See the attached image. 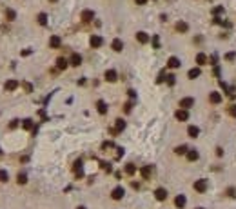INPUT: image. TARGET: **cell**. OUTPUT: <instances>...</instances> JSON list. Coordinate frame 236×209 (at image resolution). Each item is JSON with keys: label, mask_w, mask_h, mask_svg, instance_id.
I'll use <instances>...</instances> for the list:
<instances>
[{"label": "cell", "mask_w": 236, "mask_h": 209, "mask_svg": "<svg viewBox=\"0 0 236 209\" xmlns=\"http://www.w3.org/2000/svg\"><path fill=\"white\" fill-rule=\"evenodd\" d=\"M200 75H202V71H200V67H193V69H191V71H189V73H187V77H189V78H191V80H194V78H198Z\"/></svg>", "instance_id": "obj_18"}, {"label": "cell", "mask_w": 236, "mask_h": 209, "mask_svg": "<svg viewBox=\"0 0 236 209\" xmlns=\"http://www.w3.org/2000/svg\"><path fill=\"white\" fill-rule=\"evenodd\" d=\"M36 20H38L40 26H45V24H47V15H45V13H40V15L36 16Z\"/></svg>", "instance_id": "obj_26"}, {"label": "cell", "mask_w": 236, "mask_h": 209, "mask_svg": "<svg viewBox=\"0 0 236 209\" xmlns=\"http://www.w3.org/2000/svg\"><path fill=\"white\" fill-rule=\"evenodd\" d=\"M185 202H187V200H185L183 195H178V196L174 198V205H176L178 209H183V207H185Z\"/></svg>", "instance_id": "obj_13"}, {"label": "cell", "mask_w": 236, "mask_h": 209, "mask_svg": "<svg viewBox=\"0 0 236 209\" xmlns=\"http://www.w3.org/2000/svg\"><path fill=\"white\" fill-rule=\"evenodd\" d=\"M187 135L191 136V138H198V135H200V129H198L196 126H189V129H187Z\"/></svg>", "instance_id": "obj_16"}, {"label": "cell", "mask_w": 236, "mask_h": 209, "mask_svg": "<svg viewBox=\"0 0 236 209\" xmlns=\"http://www.w3.org/2000/svg\"><path fill=\"white\" fill-rule=\"evenodd\" d=\"M227 111H229V115H231V117H232V118H236V104H232V106H229V109H227Z\"/></svg>", "instance_id": "obj_34"}, {"label": "cell", "mask_w": 236, "mask_h": 209, "mask_svg": "<svg viewBox=\"0 0 236 209\" xmlns=\"http://www.w3.org/2000/svg\"><path fill=\"white\" fill-rule=\"evenodd\" d=\"M0 155H2V149H0Z\"/></svg>", "instance_id": "obj_50"}, {"label": "cell", "mask_w": 236, "mask_h": 209, "mask_svg": "<svg viewBox=\"0 0 236 209\" xmlns=\"http://www.w3.org/2000/svg\"><path fill=\"white\" fill-rule=\"evenodd\" d=\"M96 109H98L100 115H105V113H107V104H105L104 100H98V102H96Z\"/></svg>", "instance_id": "obj_20"}, {"label": "cell", "mask_w": 236, "mask_h": 209, "mask_svg": "<svg viewBox=\"0 0 236 209\" xmlns=\"http://www.w3.org/2000/svg\"><path fill=\"white\" fill-rule=\"evenodd\" d=\"M16 182H18V184H26V182H27V176H26V173H18V176H16Z\"/></svg>", "instance_id": "obj_29"}, {"label": "cell", "mask_w": 236, "mask_h": 209, "mask_svg": "<svg viewBox=\"0 0 236 209\" xmlns=\"http://www.w3.org/2000/svg\"><path fill=\"white\" fill-rule=\"evenodd\" d=\"M22 127H24V129H27V131H33V129H35L33 120H31V118H26V120L22 122Z\"/></svg>", "instance_id": "obj_24"}, {"label": "cell", "mask_w": 236, "mask_h": 209, "mask_svg": "<svg viewBox=\"0 0 236 209\" xmlns=\"http://www.w3.org/2000/svg\"><path fill=\"white\" fill-rule=\"evenodd\" d=\"M16 87H18V80H13V78L7 80V82L4 84V89H6V91H15Z\"/></svg>", "instance_id": "obj_11"}, {"label": "cell", "mask_w": 236, "mask_h": 209, "mask_svg": "<svg viewBox=\"0 0 236 209\" xmlns=\"http://www.w3.org/2000/svg\"><path fill=\"white\" fill-rule=\"evenodd\" d=\"M193 104H194V100H193L191 97H185V98H182V100H180V107H182V109H189V107H193Z\"/></svg>", "instance_id": "obj_5"}, {"label": "cell", "mask_w": 236, "mask_h": 209, "mask_svg": "<svg viewBox=\"0 0 236 209\" xmlns=\"http://www.w3.org/2000/svg\"><path fill=\"white\" fill-rule=\"evenodd\" d=\"M167 65L173 67V69H176V67H180V60H178L176 57H171V58L167 60Z\"/></svg>", "instance_id": "obj_23"}, {"label": "cell", "mask_w": 236, "mask_h": 209, "mask_svg": "<svg viewBox=\"0 0 236 209\" xmlns=\"http://www.w3.org/2000/svg\"><path fill=\"white\" fill-rule=\"evenodd\" d=\"M234 57H236L234 53H227V55H225V60H234Z\"/></svg>", "instance_id": "obj_42"}, {"label": "cell", "mask_w": 236, "mask_h": 209, "mask_svg": "<svg viewBox=\"0 0 236 209\" xmlns=\"http://www.w3.org/2000/svg\"><path fill=\"white\" fill-rule=\"evenodd\" d=\"M16 126H18V120H11V124H9V127H11V129H15Z\"/></svg>", "instance_id": "obj_43"}, {"label": "cell", "mask_w": 236, "mask_h": 209, "mask_svg": "<svg viewBox=\"0 0 236 209\" xmlns=\"http://www.w3.org/2000/svg\"><path fill=\"white\" fill-rule=\"evenodd\" d=\"M187 151H189V149H187V146H178V147L174 149V153H176V155H183V153H187Z\"/></svg>", "instance_id": "obj_32"}, {"label": "cell", "mask_w": 236, "mask_h": 209, "mask_svg": "<svg viewBox=\"0 0 236 209\" xmlns=\"http://www.w3.org/2000/svg\"><path fill=\"white\" fill-rule=\"evenodd\" d=\"M125 129V122L124 120H116V126H114V129L111 131L113 135H116V133H120V131H124Z\"/></svg>", "instance_id": "obj_15"}, {"label": "cell", "mask_w": 236, "mask_h": 209, "mask_svg": "<svg viewBox=\"0 0 236 209\" xmlns=\"http://www.w3.org/2000/svg\"><path fill=\"white\" fill-rule=\"evenodd\" d=\"M174 78H176L174 75H169V77H165V80H167V84H169V86H174V82H176Z\"/></svg>", "instance_id": "obj_35"}, {"label": "cell", "mask_w": 236, "mask_h": 209, "mask_svg": "<svg viewBox=\"0 0 236 209\" xmlns=\"http://www.w3.org/2000/svg\"><path fill=\"white\" fill-rule=\"evenodd\" d=\"M140 175L144 176L145 180H147V178H151V175H153V166H144V167L140 169Z\"/></svg>", "instance_id": "obj_9"}, {"label": "cell", "mask_w": 236, "mask_h": 209, "mask_svg": "<svg viewBox=\"0 0 236 209\" xmlns=\"http://www.w3.org/2000/svg\"><path fill=\"white\" fill-rule=\"evenodd\" d=\"M80 18H82L84 22H91V20L94 18V11H91V9H84L82 15H80Z\"/></svg>", "instance_id": "obj_6"}, {"label": "cell", "mask_w": 236, "mask_h": 209, "mask_svg": "<svg viewBox=\"0 0 236 209\" xmlns=\"http://www.w3.org/2000/svg\"><path fill=\"white\" fill-rule=\"evenodd\" d=\"M187 160H189V162L198 160V151H196V149H189V151H187Z\"/></svg>", "instance_id": "obj_21"}, {"label": "cell", "mask_w": 236, "mask_h": 209, "mask_svg": "<svg viewBox=\"0 0 236 209\" xmlns=\"http://www.w3.org/2000/svg\"><path fill=\"white\" fill-rule=\"evenodd\" d=\"M153 45H154V48H156V49L160 48V40H158V36H156V35L153 36Z\"/></svg>", "instance_id": "obj_37"}, {"label": "cell", "mask_w": 236, "mask_h": 209, "mask_svg": "<svg viewBox=\"0 0 236 209\" xmlns=\"http://www.w3.org/2000/svg\"><path fill=\"white\" fill-rule=\"evenodd\" d=\"M227 195H229V196H236V189H234V187H229V189H227Z\"/></svg>", "instance_id": "obj_39"}, {"label": "cell", "mask_w": 236, "mask_h": 209, "mask_svg": "<svg viewBox=\"0 0 236 209\" xmlns=\"http://www.w3.org/2000/svg\"><path fill=\"white\" fill-rule=\"evenodd\" d=\"M134 171H136V167H134L133 164H127V166H125V173H127V175H134Z\"/></svg>", "instance_id": "obj_33"}, {"label": "cell", "mask_w": 236, "mask_h": 209, "mask_svg": "<svg viewBox=\"0 0 236 209\" xmlns=\"http://www.w3.org/2000/svg\"><path fill=\"white\" fill-rule=\"evenodd\" d=\"M154 198H156V200H160V202H163L165 198H167V191H165L163 187H158V189L154 191Z\"/></svg>", "instance_id": "obj_7"}, {"label": "cell", "mask_w": 236, "mask_h": 209, "mask_svg": "<svg viewBox=\"0 0 236 209\" xmlns=\"http://www.w3.org/2000/svg\"><path fill=\"white\" fill-rule=\"evenodd\" d=\"M69 64L75 65V67H78V65L82 64V57H80L78 53H73V55H71V58H69Z\"/></svg>", "instance_id": "obj_8"}, {"label": "cell", "mask_w": 236, "mask_h": 209, "mask_svg": "<svg viewBox=\"0 0 236 209\" xmlns=\"http://www.w3.org/2000/svg\"><path fill=\"white\" fill-rule=\"evenodd\" d=\"M216 155H218V156H222V155H223V149H222V147H218V149H216Z\"/></svg>", "instance_id": "obj_46"}, {"label": "cell", "mask_w": 236, "mask_h": 209, "mask_svg": "<svg viewBox=\"0 0 236 209\" xmlns=\"http://www.w3.org/2000/svg\"><path fill=\"white\" fill-rule=\"evenodd\" d=\"M6 18H7V20H15V18H16V13H15L13 9H6Z\"/></svg>", "instance_id": "obj_30"}, {"label": "cell", "mask_w": 236, "mask_h": 209, "mask_svg": "<svg viewBox=\"0 0 236 209\" xmlns=\"http://www.w3.org/2000/svg\"><path fill=\"white\" fill-rule=\"evenodd\" d=\"M209 100L212 102V104H220L222 102V97H220V93H216V91H212L211 95H209Z\"/></svg>", "instance_id": "obj_19"}, {"label": "cell", "mask_w": 236, "mask_h": 209, "mask_svg": "<svg viewBox=\"0 0 236 209\" xmlns=\"http://www.w3.org/2000/svg\"><path fill=\"white\" fill-rule=\"evenodd\" d=\"M136 40H138L140 44H147V42H149V35L144 33V31H138V33H136Z\"/></svg>", "instance_id": "obj_12"}, {"label": "cell", "mask_w": 236, "mask_h": 209, "mask_svg": "<svg viewBox=\"0 0 236 209\" xmlns=\"http://www.w3.org/2000/svg\"><path fill=\"white\" fill-rule=\"evenodd\" d=\"M76 209H85V207H84V205H80V207H76Z\"/></svg>", "instance_id": "obj_47"}, {"label": "cell", "mask_w": 236, "mask_h": 209, "mask_svg": "<svg viewBox=\"0 0 236 209\" xmlns=\"http://www.w3.org/2000/svg\"><path fill=\"white\" fill-rule=\"evenodd\" d=\"M174 117H176V120L185 122V120L189 118V113H187V109H178V111L174 113Z\"/></svg>", "instance_id": "obj_3"}, {"label": "cell", "mask_w": 236, "mask_h": 209, "mask_svg": "<svg viewBox=\"0 0 236 209\" xmlns=\"http://www.w3.org/2000/svg\"><path fill=\"white\" fill-rule=\"evenodd\" d=\"M127 93H129V97H131V98H134V97H136V93H134V91H133V89H129V91H127Z\"/></svg>", "instance_id": "obj_45"}, {"label": "cell", "mask_w": 236, "mask_h": 209, "mask_svg": "<svg viewBox=\"0 0 236 209\" xmlns=\"http://www.w3.org/2000/svg\"><path fill=\"white\" fill-rule=\"evenodd\" d=\"M105 80L107 82H116V71L114 69H107L105 71Z\"/></svg>", "instance_id": "obj_17"}, {"label": "cell", "mask_w": 236, "mask_h": 209, "mask_svg": "<svg viewBox=\"0 0 236 209\" xmlns=\"http://www.w3.org/2000/svg\"><path fill=\"white\" fill-rule=\"evenodd\" d=\"M220 13H223V7H222V6L214 7V15H220Z\"/></svg>", "instance_id": "obj_41"}, {"label": "cell", "mask_w": 236, "mask_h": 209, "mask_svg": "<svg viewBox=\"0 0 236 209\" xmlns=\"http://www.w3.org/2000/svg\"><path fill=\"white\" fill-rule=\"evenodd\" d=\"M196 209H203V207H196Z\"/></svg>", "instance_id": "obj_49"}, {"label": "cell", "mask_w": 236, "mask_h": 209, "mask_svg": "<svg viewBox=\"0 0 236 209\" xmlns=\"http://www.w3.org/2000/svg\"><path fill=\"white\" fill-rule=\"evenodd\" d=\"M196 64H198V65H203V64H207V57H205L203 53H198V55H196Z\"/></svg>", "instance_id": "obj_25"}, {"label": "cell", "mask_w": 236, "mask_h": 209, "mask_svg": "<svg viewBox=\"0 0 236 209\" xmlns=\"http://www.w3.org/2000/svg\"><path fill=\"white\" fill-rule=\"evenodd\" d=\"M194 191H198V193H205L207 191V180H196L194 182Z\"/></svg>", "instance_id": "obj_1"}, {"label": "cell", "mask_w": 236, "mask_h": 209, "mask_svg": "<svg viewBox=\"0 0 236 209\" xmlns=\"http://www.w3.org/2000/svg\"><path fill=\"white\" fill-rule=\"evenodd\" d=\"M111 48H113L116 53H120V51L124 49V42H122L120 38H114V40H113V44H111Z\"/></svg>", "instance_id": "obj_10"}, {"label": "cell", "mask_w": 236, "mask_h": 209, "mask_svg": "<svg viewBox=\"0 0 236 209\" xmlns=\"http://www.w3.org/2000/svg\"><path fill=\"white\" fill-rule=\"evenodd\" d=\"M73 169H75V175H76L78 178H80V176H84V171H82V160H76V162H75Z\"/></svg>", "instance_id": "obj_14"}, {"label": "cell", "mask_w": 236, "mask_h": 209, "mask_svg": "<svg viewBox=\"0 0 236 209\" xmlns=\"http://www.w3.org/2000/svg\"><path fill=\"white\" fill-rule=\"evenodd\" d=\"M67 64H69V62H67L65 58H58V60H56V65H58V69H65V67H67Z\"/></svg>", "instance_id": "obj_28"}, {"label": "cell", "mask_w": 236, "mask_h": 209, "mask_svg": "<svg viewBox=\"0 0 236 209\" xmlns=\"http://www.w3.org/2000/svg\"><path fill=\"white\" fill-rule=\"evenodd\" d=\"M134 2H136L138 6H144V4H147V0H134Z\"/></svg>", "instance_id": "obj_44"}, {"label": "cell", "mask_w": 236, "mask_h": 209, "mask_svg": "<svg viewBox=\"0 0 236 209\" xmlns=\"http://www.w3.org/2000/svg\"><path fill=\"white\" fill-rule=\"evenodd\" d=\"M7 180H9V175H7V171L0 169V182H7Z\"/></svg>", "instance_id": "obj_31"}, {"label": "cell", "mask_w": 236, "mask_h": 209, "mask_svg": "<svg viewBox=\"0 0 236 209\" xmlns=\"http://www.w3.org/2000/svg\"><path fill=\"white\" fill-rule=\"evenodd\" d=\"M22 86H24V89H26V93H31V91H33V86H31L29 82H24Z\"/></svg>", "instance_id": "obj_36"}, {"label": "cell", "mask_w": 236, "mask_h": 209, "mask_svg": "<svg viewBox=\"0 0 236 209\" xmlns=\"http://www.w3.org/2000/svg\"><path fill=\"white\" fill-rule=\"evenodd\" d=\"M49 2H56V0H49Z\"/></svg>", "instance_id": "obj_48"}, {"label": "cell", "mask_w": 236, "mask_h": 209, "mask_svg": "<svg viewBox=\"0 0 236 209\" xmlns=\"http://www.w3.org/2000/svg\"><path fill=\"white\" fill-rule=\"evenodd\" d=\"M189 29V26L185 24V22H178V24H176V31H180V33H185Z\"/></svg>", "instance_id": "obj_27"}, {"label": "cell", "mask_w": 236, "mask_h": 209, "mask_svg": "<svg viewBox=\"0 0 236 209\" xmlns=\"http://www.w3.org/2000/svg\"><path fill=\"white\" fill-rule=\"evenodd\" d=\"M124 195H125V191H124V187H120V185H118V187H114V189L111 191V196H113L114 200L124 198Z\"/></svg>", "instance_id": "obj_2"}, {"label": "cell", "mask_w": 236, "mask_h": 209, "mask_svg": "<svg viewBox=\"0 0 236 209\" xmlns=\"http://www.w3.org/2000/svg\"><path fill=\"white\" fill-rule=\"evenodd\" d=\"M60 44H62L60 36H56V35H55V36H51V40H49V45H51V48H55V49H56V48H60Z\"/></svg>", "instance_id": "obj_22"}, {"label": "cell", "mask_w": 236, "mask_h": 209, "mask_svg": "<svg viewBox=\"0 0 236 209\" xmlns=\"http://www.w3.org/2000/svg\"><path fill=\"white\" fill-rule=\"evenodd\" d=\"M102 169H104V171H107V173H111V166H109V164H105V162H102Z\"/></svg>", "instance_id": "obj_38"}, {"label": "cell", "mask_w": 236, "mask_h": 209, "mask_svg": "<svg viewBox=\"0 0 236 209\" xmlns=\"http://www.w3.org/2000/svg\"><path fill=\"white\" fill-rule=\"evenodd\" d=\"M131 107H133V104H131V102H127V104L124 106V111H125V113H129V111H131Z\"/></svg>", "instance_id": "obj_40"}, {"label": "cell", "mask_w": 236, "mask_h": 209, "mask_svg": "<svg viewBox=\"0 0 236 209\" xmlns=\"http://www.w3.org/2000/svg\"><path fill=\"white\" fill-rule=\"evenodd\" d=\"M89 44H91V48H100V45L104 44V40H102V36H98V35H93L91 40H89Z\"/></svg>", "instance_id": "obj_4"}]
</instances>
